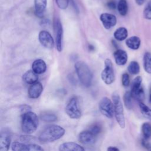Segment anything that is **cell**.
<instances>
[{
    "mask_svg": "<svg viewBox=\"0 0 151 151\" xmlns=\"http://www.w3.org/2000/svg\"><path fill=\"white\" fill-rule=\"evenodd\" d=\"M58 7L61 9H65L68 5L69 0H55Z\"/></svg>",
    "mask_w": 151,
    "mask_h": 151,
    "instance_id": "cell-32",
    "label": "cell"
},
{
    "mask_svg": "<svg viewBox=\"0 0 151 151\" xmlns=\"http://www.w3.org/2000/svg\"><path fill=\"white\" fill-rule=\"evenodd\" d=\"M116 63L119 65H124L127 61V54L124 50L118 49L113 54Z\"/></svg>",
    "mask_w": 151,
    "mask_h": 151,
    "instance_id": "cell-16",
    "label": "cell"
},
{
    "mask_svg": "<svg viewBox=\"0 0 151 151\" xmlns=\"http://www.w3.org/2000/svg\"><path fill=\"white\" fill-rule=\"evenodd\" d=\"M47 0H34L35 12L36 15L41 17L43 16L47 6Z\"/></svg>",
    "mask_w": 151,
    "mask_h": 151,
    "instance_id": "cell-18",
    "label": "cell"
},
{
    "mask_svg": "<svg viewBox=\"0 0 151 151\" xmlns=\"http://www.w3.org/2000/svg\"><path fill=\"white\" fill-rule=\"evenodd\" d=\"M112 100L114 105V111L116 120L119 126L124 129L125 127V117L123 104L120 97L117 93H114L112 95Z\"/></svg>",
    "mask_w": 151,
    "mask_h": 151,
    "instance_id": "cell-4",
    "label": "cell"
},
{
    "mask_svg": "<svg viewBox=\"0 0 151 151\" xmlns=\"http://www.w3.org/2000/svg\"><path fill=\"white\" fill-rule=\"evenodd\" d=\"M142 132L145 140H147L151 137V124L145 122L142 126Z\"/></svg>",
    "mask_w": 151,
    "mask_h": 151,
    "instance_id": "cell-26",
    "label": "cell"
},
{
    "mask_svg": "<svg viewBox=\"0 0 151 151\" xmlns=\"http://www.w3.org/2000/svg\"><path fill=\"white\" fill-rule=\"evenodd\" d=\"M65 111L67 116L72 119H78L81 116V112L79 107L78 100L76 97L71 98L67 103Z\"/></svg>",
    "mask_w": 151,
    "mask_h": 151,
    "instance_id": "cell-5",
    "label": "cell"
},
{
    "mask_svg": "<svg viewBox=\"0 0 151 151\" xmlns=\"http://www.w3.org/2000/svg\"><path fill=\"white\" fill-rule=\"evenodd\" d=\"M127 36L128 31L125 27H119L114 32V38L119 41H122L126 40Z\"/></svg>",
    "mask_w": 151,
    "mask_h": 151,
    "instance_id": "cell-21",
    "label": "cell"
},
{
    "mask_svg": "<svg viewBox=\"0 0 151 151\" xmlns=\"http://www.w3.org/2000/svg\"><path fill=\"white\" fill-rule=\"evenodd\" d=\"M117 8L119 13L122 16H125L128 12V4L126 0H119Z\"/></svg>",
    "mask_w": 151,
    "mask_h": 151,
    "instance_id": "cell-23",
    "label": "cell"
},
{
    "mask_svg": "<svg viewBox=\"0 0 151 151\" xmlns=\"http://www.w3.org/2000/svg\"><path fill=\"white\" fill-rule=\"evenodd\" d=\"M96 138L97 136L88 129L81 132L78 136V141L84 145L93 144L95 142Z\"/></svg>",
    "mask_w": 151,
    "mask_h": 151,
    "instance_id": "cell-12",
    "label": "cell"
},
{
    "mask_svg": "<svg viewBox=\"0 0 151 151\" xmlns=\"http://www.w3.org/2000/svg\"><path fill=\"white\" fill-rule=\"evenodd\" d=\"M47 69V65L45 61L41 59L35 60L32 64V70L37 74L44 73Z\"/></svg>",
    "mask_w": 151,
    "mask_h": 151,
    "instance_id": "cell-17",
    "label": "cell"
},
{
    "mask_svg": "<svg viewBox=\"0 0 151 151\" xmlns=\"http://www.w3.org/2000/svg\"><path fill=\"white\" fill-rule=\"evenodd\" d=\"M22 79L27 84H32L38 81V76L32 70H28L25 72L22 76Z\"/></svg>",
    "mask_w": 151,
    "mask_h": 151,
    "instance_id": "cell-20",
    "label": "cell"
},
{
    "mask_svg": "<svg viewBox=\"0 0 151 151\" xmlns=\"http://www.w3.org/2000/svg\"><path fill=\"white\" fill-rule=\"evenodd\" d=\"M58 149L59 151H85L83 146L73 142H67L61 144Z\"/></svg>",
    "mask_w": 151,
    "mask_h": 151,
    "instance_id": "cell-15",
    "label": "cell"
},
{
    "mask_svg": "<svg viewBox=\"0 0 151 151\" xmlns=\"http://www.w3.org/2000/svg\"><path fill=\"white\" fill-rule=\"evenodd\" d=\"M107 6H108L109 8H110L111 9H114L116 8V4L115 1L111 0L107 3Z\"/></svg>",
    "mask_w": 151,
    "mask_h": 151,
    "instance_id": "cell-36",
    "label": "cell"
},
{
    "mask_svg": "<svg viewBox=\"0 0 151 151\" xmlns=\"http://www.w3.org/2000/svg\"><path fill=\"white\" fill-rule=\"evenodd\" d=\"M101 78L106 84H111L115 80V75L111 61L106 58L104 61V68L101 73Z\"/></svg>",
    "mask_w": 151,
    "mask_h": 151,
    "instance_id": "cell-6",
    "label": "cell"
},
{
    "mask_svg": "<svg viewBox=\"0 0 151 151\" xmlns=\"http://www.w3.org/2000/svg\"><path fill=\"white\" fill-rule=\"evenodd\" d=\"M42 91L43 87L42 84L40 82L37 81L35 83L31 84V86L29 87L28 91V94L29 98L35 99L40 96Z\"/></svg>",
    "mask_w": 151,
    "mask_h": 151,
    "instance_id": "cell-14",
    "label": "cell"
},
{
    "mask_svg": "<svg viewBox=\"0 0 151 151\" xmlns=\"http://www.w3.org/2000/svg\"><path fill=\"white\" fill-rule=\"evenodd\" d=\"M132 99L133 97L132 96L130 91H126L124 93L123 96V101H124V106L129 110L132 109V107H133Z\"/></svg>",
    "mask_w": 151,
    "mask_h": 151,
    "instance_id": "cell-28",
    "label": "cell"
},
{
    "mask_svg": "<svg viewBox=\"0 0 151 151\" xmlns=\"http://www.w3.org/2000/svg\"><path fill=\"white\" fill-rule=\"evenodd\" d=\"M38 40L41 44L47 48L51 49L54 46V41L51 35L47 31H41L39 32Z\"/></svg>",
    "mask_w": 151,
    "mask_h": 151,
    "instance_id": "cell-11",
    "label": "cell"
},
{
    "mask_svg": "<svg viewBox=\"0 0 151 151\" xmlns=\"http://www.w3.org/2000/svg\"><path fill=\"white\" fill-rule=\"evenodd\" d=\"M149 101L151 104V91H149Z\"/></svg>",
    "mask_w": 151,
    "mask_h": 151,
    "instance_id": "cell-40",
    "label": "cell"
},
{
    "mask_svg": "<svg viewBox=\"0 0 151 151\" xmlns=\"http://www.w3.org/2000/svg\"><path fill=\"white\" fill-rule=\"evenodd\" d=\"M143 65L145 71L149 74H151V53L146 52L143 55Z\"/></svg>",
    "mask_w": 151,
    "mask_h": 151,
    "instance_id": "cell-22",
    "label": "cell"
},
{
    "mask_svg": "<svg viewBox=\"0 0 151 151\" xmlns=\"http://www.w3.org/2000/svg\"><path fill=\"white\" fill-rule=\"evenodd\" d=\"M143 15L145 19L151 20V0H149L146 4L143 9Z\"/></svg>",
    "mask_w": 151,
    "mask_h": 151,
    "instance_id": "cell-30",
    "label": "cell"
},
{
    "mask_svg": "<svg viewBox=\"0 0 151 151\" xmlns=\"http://www.w3.org/2000/svg\"><path fill=\"white\" fill-rule=\"evenodd\" d=\"M40 118L42 120L45 122H54L57 120V116L51 113H44L40 115Z\"/></svg>",
    "mask_w": 151,
    "mask_h": 151,
    "instance_id": "cell-27",
    "label": "cell"
},
{
    "mask_svg": "<svg viewBox=\"0 0 151 151\" xmlns=\"http://www.w3.org/2000/svg\"><path fill=\"white\" fill-rule=\"evenodd\" d=\"M99 108L100 113L109 119H111L114 115L113 103L107 97L102 98L100 101Z\"/></svg>",
    "mask_w": 151,
    "mask_h": 151,
    "instance_id": "cell-7",
    "label": "cell"
},
{
    "mask_svg": "<svg viewBox=\"0 0 151 151\" xmlns=\"http://www.w3.org/2000/svg\"><path fill=\"white\" fill-rule=\"evenodd\" d=\"M142 145L147 149V151H151V143L146 142L144 139L142 140Z\"/></svg>",
    "mask_w": 151,
    "mask_h": 151,
    "instance_id": "cell-37",
    "label": "cell"
},
{
    "mask_svg": "<svg viewBox=\"0 0 151 151\" xmlns=\"http://www.w3.org/2000/svg\"><path fill=\"white\" fill-rule=\"evenodd\" d=\"M74 67L81 83L85 87H89L92 83L93 74L88 66L84 62L78 61L76 63Z\"/></svg>",
    "mask_w": 151,
    "mask_h": 151,
    "instance_id": "cell-3",
    "label": "cell"
},
{
    "mask_svg": "<svg viewBox=\"0 0 151 151\" xmlns=\"http://www.w3.org/2000/svg\"><path fill=\"white\" fill-rule=\"evenodd\" d=\"M33 137L32 136H29V134H27V135H24V136H21L20 137V140L22 142H28V141H31V139H32Z\"/></svg>",
    "mask_w": 151,
    "mask_h": 151,
    "instance_id": "cell-35",
    "label": "cell"
},
{
    "mask_svg": "<svg viewBox=\"0 0 151 151\" xmlns=\"http://www.w3.org/2000/svg\"><path fill=\"white\" fill-rule=\"evenodd\" d=\"M140 70L139 64L136 61H132L127 67L128 72L132 75L138 74L140 72Z\"/></svg>",
    "mask_w": 151,
    "mask_h": 151,
    "instance_id": "cell-24",
    "label": "cell"
},
{
    "mask_svg": "<svg viewBox=\"0 0 151 151\" xmlns=\"http://www.w3.org/2000/svg\"><path fill=\"white\" fill-rule=\"evenodd\" d=\"M31 107L29 106L27 104H24L21 106V111L22 113V114L31 111Z\"/></svg>",
    "mask_w": 151,
    "mask_h": 151,
    "instance_id": "cell-34",
    "label": "cell"
},
{
    "mask_svg": "<svg viewBox=\"0 0 151 151\" xmlns=\"http://www.w3.org/2000/svg\"><path fill=\"white\" fill-rule=\"evenodd\" d=\"M107 151H120V150L115 146H110L107 148Z\"/></svg>",
    "mask_w": 151,
    "mask_h": 151,
    "instance_id": "cell-38",
    "label": "cell"
},
{
    "mask_svg": "<svg viewBox=\"0 0 151 151\" xmlns=\"http://www.w3.org/2000/svg\"><path fill=\"white\" fill-rule=\"evenodd\" d=\"M88 47H89V49H90V50H93L94 49V47H93L92 45H90L88 46Z\"/></svg>",
    "mask_w": 151,
    "mask_h": 151,
    "instance_id": "cell-41",
    "label": "cell"
},
{
    "mask_svg": "<svg viewBox=\"0 0 151 151\" xmlns=\"http://www.w3.org/2000/svg\"><path fill=\"white\" fill-rule=\"evenodd\" d=\"M122 83L125 87H128L130 85V77L127 73H125L123 74L122 76Z\"/></svg>",
    "mask_w": 151,
    "mask_h": 151,
    "instance_id": "cell-33",
    "label": "cell"
},
{
    "mask_svg": "<svg viewBox=\"0 0 151 151\" xmlns=\"http://www.w3.org/2000/svg\"><path fill=\"white\" fill-rule=\"evenodd\" d=\"M142 77L140 76L136 77L132 81L130 93L136 92L137 90H139L140 88H142Z\"/></svg>",
    "mask_w": 151,
    "mask_h": 151,
    "instance_id": "cell-25",
    "label": "cell"
},
{
    "mask_svg": "<svg viewBox=\"0 0 151 151\" xmlns=\"http://www.w3.org/2000/svg\"><path fill=\"white\" fill-rule=\"evenodd\" d=\"M11 142V134L6 129L0 132V151H8Z\"/></svg>",
    "mask_w": 151,
    "mask_h": 151,
    "instance_id": "cell-9",
    "label": "cell"
},
{
    "mask_svg": "<svg viewBox=\"0 0 151 151\" xmlns=\"http://www.w3.org/2000/svg\"><path fill=\"white\" fill-rule=\"evenodd\" d=\"M11 149L12 151H44V149L38 145L34 143L27 145L18 142H13Z\"/></svg>",
    "mask_w": 151,
    "mask_h": 151,
    "instance_id": "cell-8",
    "label": "cell"
},
{
    "mask_svg": "<svg viewBox=\"0 0 151 151\" xmlns=\"http://www.w3.org/2000/svg\"><path fill=\"white\" fill-rule=\"evenodd\" d=\"M65 134V129L56 124H52L45 128L40 134L38 140L42 143L54 142L61 139Z\"/></svg>",
    "mask_w": 151,
    "mask_h": 151,
    "instance_id": "cell-1",
    "label": "cell"
},
{
    "mask_svg": "<svg viewBox=\"0 0 151 151\" xmlns=\"http://www.w3.org/2000/svg\"><path fill=\"white\" fill-rule=\"evenodd\" d=\"M100 19L104 27L107 29L115 26L117 23V19L115 15L109 13L101 14Z\"/></svg>",
    "mask_w": 151,
    "mask_h": 151,
    "instance_id": "cell-13",
    "label": "cell"
},
{
    "mask_svg": "<svg viewBox=\"0 0 151 151\" xmlns=\"http://www.w3.org/2000/svg\"><path fill=\"white\" fill-rule=\"evenodd\" d=\"M139 106L143 114L147 117H151V109L143 102H139Z\"/></svg>",
    "mask_w": 151,
    "mask_h": 151,
    "instance_id": "cell-29",
    "label": "cell"
},
{
    "mask_svg": "<svg viewBox=\"0 0 151 151\" xmlns=\"http://www.w3.org/2000/svg\"><path fill=\"white\" fill-rule=\"evenodd\" d=\"M91 132H92L97 137L101 132V126L99 123H94L91 124L88 129Z\"/></svg>",
    "mask_w": 151,
    "mask_h": 151,
    "instance_id": "cell-31",
    "label": "cell"
},
{
    "mask_svg": "<svg viewBox=\"0 0 151 151\" xmlns=\"http://www.w3.org/2000/svg\"><path fill=\"white\" fill-rule=\"evenodd\" d=\"M145 1V0H135L136 3L138 5H142L144 4Z\"/></svg>",
    "mask_w": 151,
    "mask_h": 151,
    "instance_id": "cell-39",
    "label": "cell"
},
{
    "mask_svg": "<svg viewBox=\"0 0 151 151\" xmlns=\"http://www.w3.org/2000/svg\"><path fill=\"white\" fill-rule=\"evenodd\" d=\"M38 117L37 115L31 111H28L22 114L21 129L26 134L34 133L38 126Z\"/></svg>",
    "mask_w": 151,
    "mask_h": 151,
    "instance_id": "cell-2",
    "label": "cell"
},
{
    "mask_svg": "<svg viewBox=\"0 0 151 151\" xmlns=\"http://www.w3.org/2000/svg\"><path fill=\"white\" fill-rule=\"evenodd\" d=\"M54 29L55 34V44L57 50L60 52L63 49V29L60 21L57 19L54 22Z\"/></svg>",
    "mask_w": 151,
    "mask_h": 151,
    "instance_id": "cell-10",
    "label": "cell"
},
{
    "mask_svg": "<svg viewBox=\"0 0 151 151\" xmlns=\"http://www.w3.org/2000/svg\"><path fill=\"white\" fill-rule=\"evenodd\" d=\"M141 44L140 38L137 36H132L126 40V44L128 48L133 50H137L139 48Z\"/></svg>",
    "mask_w": 151,
    "mask_h": 151,
    "instance_id": "cell-19",
    "label": "cell"
}]
</instances>
